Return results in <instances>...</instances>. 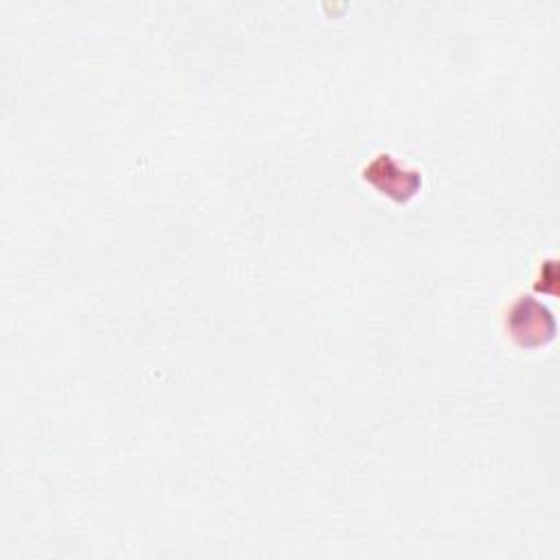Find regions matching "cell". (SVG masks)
<instances>
[{
    "label": "cell",
    "instance_id": "6da1fadb",
    "mask_svg": "<svg viewBox=\"0 0 560 560\" xmlns=\"http://www.w3.org/2000/svg\"><path fill=\"white\" fill-rule=\"evenodd\" d=\"M512 331L521 344H543L553 337V320L545 307L521 300L512 311Z\"/></svg>",
    "mask_w": 560,
    "mask_h": 560
}]
</instances>
